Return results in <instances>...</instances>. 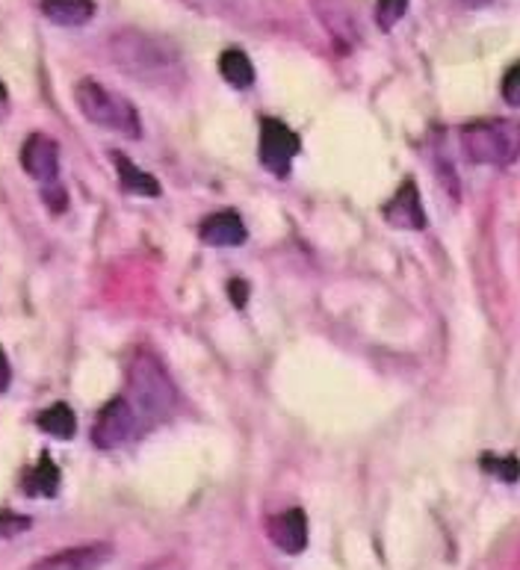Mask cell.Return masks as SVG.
I'll return each mask as SVG.
<instances>
[{
  "label": "cell",
  "instance_id": "cell-15",
  "mask_svg": "<svg viewBox=\"0 0 520 570\" xmlns=\"http://www.w3.org/2000/svg\"><path fill=\"white\" fill-rule=\"evenodd\" d=\"M21 488H24V494H31V497H54L60 490V467L48 455H42L36 461V467L24 476Z\"/></svg>",
  "mask_w": 520,
  "mask_h": 570
},
{
  "label": "cell",
  "instance_id": "cell-22",
  "mask_svg": "<svg viewBox=\"0 0 520 570\" xmlns=\"http://www.w3.org/2000/svg\"><path fill=\"white\" fill-rule=\"evenodd\" d=\"M10 381H12L10 360H7V355H3V349H0V393L10 388Z\"/></svg>",
  "mask_w": 520,
  "mask_h": 570
},
{
  "label": "cell",
  "instance_id": "cell-10",
  "mask_svg": "<svg viewBox=\"0 0 520 570\" xmlns=\"http://www.w3.org/2000/svg\"><path fill=\"white\" fill-rule=\"evenodd\" d=\"M199 237L208 246H220V249H231V246H243L249 230L243 225V219L234 211H220L204 216L199 225Z\"/></svg>",
  "mask_w": 520,
  "mask_h": 570
},
{
  "label": "cell",
  "instance_id": "cell-6",
  "mask_svg": "<svg viewBox=\"0 0 520 570\" xmlns=\"http://www.w3.org/2000/svg\"><path fill=\"white\" fill-rule=\"evenodd\" d=\"M302 142L299 136L279 119L260 121V163L272 171V175H287L291 171L293 157L299 154Z\"/></svg>",
  "mask_w": 520,
  "mask_h": 570
},
{
  "label": "cell",
  "instance_id": "cell-13",
  "mask_svg": "<svg viewBox=\"0 0 520 570\" xmlns=\"http://www.w3.org/2000/svg\"><path fill=\"white\" fill-rule=\"evenodd\" d=\"M110 161L116 163V171H119L121 190L130 192V195H145V199H157L161 195V183L151 178L149 171H142L137 163H130L128 154L113 151Z\"/></svg>",
  "mask_w": 520,
  "mask_h": 570
},
{
  "label": "cell",
  "instance_id": "cell-23",
  "mask_svg": "<svg viewBox=\"0 0 520 570\" xmlns=\"http://www.w3.org/2000/svg\"><path fill=\"white\" fill-rule=\"evenodd\" d=\"M231 290V299H234V305H246V281H231L228 284Z\"/></svg>",
  "mask_w": 520,
  "mask_h": 570
},
{
  "label": "cell",
  "instance_id": "cell-11",
  "mask_svg": "<svg viewBox=\"0 0 520 570\" xmlns=\"http://www.w3.org/2000/svg\"><path fill=\"white\" fill-rule=\"evenodd\" d=\"M270 538L275 541V547L284 553H302L308 547V518L302 509H291L284 514H275L270 518Z\"/></svg>",
  "mask_w": 520,
  "mask_h": 570
},
{
  "label": "cell",
  "instance_id": "cell-16",
  "mask_svg": "<svg viewBox=\"0 0 520 570\" xmlns=\"http://www.w3.org/2000/svg\"><path fill=\"white\" fill-rule=\"evenodd\" d=\"M36 423H39V429L45 431V435H50V438L57 440H71L74 438V431H78L74 411H71L66 402H57V405L42 411L39 417H36Z\"/></svg>",
  "mask_w": 520,
  "mask_h": 570
},
{
  "label": "cell",
  "instance_id": "cell-20",
  "mask_svg": "<svg viewBox=\"0 0 520 570\" xmlns=\"http://www.w3.org/2000/svg\"><path fill=\"white\" fill-rule=\"evenodd\" d=\"M503 98L511 107H520V62H515L506 74H503Z\"/></svg>",
  "mask_w": 520,
  "mask_h": 570
},
{
  "label": "cell",
  "instance_id": "cell-19",
  "mask_svg": "<svg viewBox=\"0 0 520 570\" xmlns=\"http://www.w3.org/2000/svg\"><path fill=\"white\" fill-rule=\"evenodd\" d=\"M405 10H409V0H376V24L381 31H393Z\"/></svg>",
  "mask_w": 520,
  "mask_h": 570
},
{
  "label": "cell",
  "instance_id": "cell-8",
  "mask_svg": "<svg viewBox=\"0 0 520 570\" xmlns=\"http://www.w3.org/2000/svg\"><path fill=\"white\" fill-rule=\"evenodd\" d=\"M21 166L39 183H57L60 178V149L45 133H33L21 145Z\"/></svg>",
  "mask_w": 520,
  "mask_h": 570
},
{
  "label": "cell",
  "instance_id": "cell-2",
  "mask_svg": "<svg viewBox=\"0 0 520 570\" xmlns=\"http://www.w3.org/2000/svg\"><path fill=\"white\" fill-rule=\"evenodd\" d=\"M130 408L140 423H161L178 405V391L172 384L169 372L151 352H137L128 367V396Z\"/></svg>",
  "mask_w": 520,
  "mask_h": 570
},
{
  "label": "cell",
  "instance_id": "cell-5",
  "mask_svg": "<svg viewBox=\"0 0 520 570\" xmlns=\"http://www.w3.org/2000/svg\"><path fill=\"white\" fill-rule=\"evenodd\" d=\"M137 429H140V420L130 408V402L125 396H116L101 408L98 420L92 426V443L98 450H119L137 435Z\"/></svg>",
  "mask_w": 520,
  "mask_h": 570
},
{
  "label": "cell",
  "instance_id": "cell-7",
  "mask_svg": "<svg viewBox=\"0 0 520 570\" xmlns=\"http://www.w3.org/2000/svg\"><path fill=\"white\" fill-rule=\"evenodd\" d=\"M113 559L110 544H81V547H66L60 553H50L45 559L33 561L27 570H98Z\"/></svg>",
  "mask_w": 520,
  "mask_h": 570
},
{
  "label": "cell",
  "instance_id": "cell-12",
  "mask_svg": "<svg viewBox=\"0 0 520 570\" xmlns=\"http://www.w3.org/2000/svg\"><path fill=\"white\" fill-rule=\"evenodd\" d=\"M314 10L320 15V21L326 24V31L334 36V41L341 48H352L355 45V21H352L350 10L343 7L341 0H314Z\"/></svg>",
  "mask_w": 520,
  "mask_h": 570
},
{
  "label": "cell",
  "instance_id": "cell-24",
  "mask_svg": "<svg viewBox=\"0 0 520 570\" xmlns=\"http://www.w3.org/2000/svg\"><path fill=\"white\" fill-rule=\"evenodd\" d=\"M464 7H485V3H491V0H461Z\"/></svg>",
  "mask_w": 520,
  "mask_h": 570
},
{
  "label": "cell",
  "instance_id": "cell-14",
  "mask_svg": "<svg viewBox=\"0 0 520 570\" xmlns=\"http://www.w3.org/2000/svg\"><path fill=\"white\" fill-rule=\"evenodd\" d=\"M42 12L60 27H81L95 15V0H42Z\"/></svg>",
  "mask_w": 520,
  "mask_h": 570
},
{
  "label": "cell",
  "instance_id": "cell-4",
  "mask_svg": "<svg viewBox=\"0 0 520 570\" xmlns=\"http://www.w3.org/2000/svg\"><path fill=\"white\" fill-rule=\"evenodd\" d=\"M74 100H78L83 116L92 124L104 128V131L121 133L128 140H140L142 136V121L137 107L128 98H121V95L107 90V86H101V83L86 78V81L74 86Z\"/></svg>",
  "mask_w": 520,
  "mask_h": 570
},
{
  "label": "cell",
  "instance_id": "cell-18",
  "mask_svg": "<svg viewBox=\"0 0 520 570\" xmlns=\"http://www.w3.org/2000/svg\"><path fill=\"white\" fill-rule=\"evenodd\" d=\"M482 471L503 482H518L520 461L515 455H482Z\"/></svg>",
  "mask_w": 520,
  "mask_h": 570
},
{
  "label": "cell",
  "instance_id": "cell-17",
  "mask_svg": "<svg viewBox=\"0 0 520 570\" xmlns=\"http://www.w3.org/2000/svg\"><path fill=\"white\" fill-rule=\"evenodd\" d=\"M220 74L225 78V83L237 86V90H249L251 83H255V66H251L249 57L237 48H231L222 54Z\"/></svg>",
  "mask_w": 520,
  "mask_h": 570
},
{
  "label": "cell",
  "instance_id": "cell-9",
  "mask_svg": "<svg viewBox=\"0 0 520 570\" xmlns=\"http://www.w3.org/2000/svg\"><path fill=\"white\" fill-rule=\"evenodd\" d=\"M381 216L388 219V225L402 230H423L426 228V211H423L421 190L414 180H405L397 195L381 207Z\"/></svg>",
  "mask_w": 520,
  "mask_h": 570
},
{
  "label": "cell",
  "instance_id": "cell-3",
  "mask_svg": "<svg viewBox=\"0 0 520 570\" xmlns=\"http://www.w3.org/2000/svg\"><path fill=\"white\" fill-rule=\"evenodd\" d=\"M464 157L476 166H511L520 157V121L476 119L468 121L459 133Z\"/></svg>",
  "mask_w": 520,
  "mask_h": 570
},
{
  "label": "cell",
  "instance_id": "cell-1",
  "mask_svg": "<svg viewBox=\"0 0 520 570\" xmlns=\"http://www.w3.org/2000/svg\"><path fill=\"white\" fill-rule=\"evenodd\" d=\"M107 50H110L113 66L133 81L149 83L157 90H172L184 83L180 54L172 48V41L161 39V36L128 27V31L113 33Z\"/></svg>",
  "mask_w": 520,
  "mask_h": 570
},
{
  "label": "cell",
  "instance_id": "cell-21",
  "mask_svg": "<svg viewBox=\"0 0 520 570\" xmlns=\"http://www.w3.org/2000/svg\"><path fill=\"white\" fill-rule=\"evenodd\" d=\"M31 530V518H21V514H0V535L10 538L19 532Z\"/></svg>",
  "mask_w": 520,
  "mask_h": 570
}]
</instances>
